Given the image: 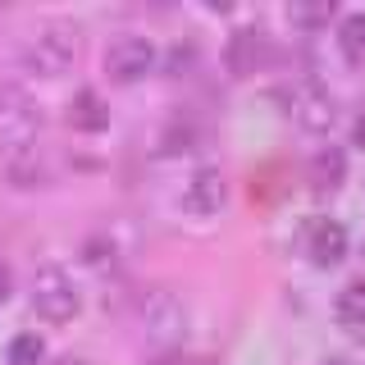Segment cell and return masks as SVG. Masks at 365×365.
<instances>
[{"label":"cell","mask_w":365,"mask_h":365,"mask_svg":"<svg viewBox=\"0 0 365 365\" xmlns=\"http://www.w3.org/2000/svg\"><path fill=\"white\" fill-rule=\"evenodd\" d=\"M334 315H338V329H342V334L365 342V279H351L347 288L338 292Z\"/></svg>","instance_id":"cell-11"},{"label":"cell","mask_w":365,"mask_h":365,"mask_svg":"<svg viewBox=\"0 0 365 365\" xmlns=\"http://www.w3.org/2000/svg\"><path fill=\"white\" fill-rule=\"evenodd\" d=\"M351 142H356V146H361V151H365V114H361V119H356V123H351Z\"/></svg>","instance_id":"cell-17"},{"label":"cell","mask_w":365,"mask_h":365,"mask_svg":"<svg viewBox=\"0 0 365 365\" xmlns=\"http://www.w3.org/2000/svg\"><path fill=\"white\" fill-rule=\"evenodd\" d=\"M329 14H334V5H292L288 19L302 23V28H315V23H329Z\"/></svg>","instance_id":"cell-15"},{"label":"cell","mask_w":365,"mask_h":365,"mask_svg":"<svg viewBox=\"0 0 365 365\" xmlns=\"http://www.w3.org/2000/svg\"><path fill=\"white\" fill-rule=\"evenodd\" d=\"M9 283H14V279H9V265H0V302L9 297Z\"/></svg>","instance_id":"cell-18"},{"label":"cell","mask_w":365,"mask_h":365,"mask_svg":"<svg viewBox=\"0 0 365 365\" xmlns=\"http://www.w3.org/2000/svg\"><path fill=\"white\" fill-rule=\"evenodd\" d=\"M319 365H347V361H319Z\"/></svg>","instance_id":"cell-19"},{"label":"cell","mask_w":365,"mask_h":365,"mask_svg":"<svg viewBox=\"0 0 365 365\" xmlns=\"http://www.w3.org/2000/svg\"><path fill=\"white\" fill-rule=\"evenodd\" d=\"M73 55H78L73 28H68V23H46L37 37L28 41V51H23V68H28V73H41V78H60V73H68Z\"/></svg>","instance_id":"cell-1"},{"label":"cell","mask_w":365,"mask_h":365,"mask_svg":"<svg viewBox=\"0 0 365 365\" xmlns=\"http://www.w3.org/2000/svg\"><path fill=\"white\" fill-rule=\"evenodd\" d=\"M306 256H311V265L319 269H334L342 256H347V228L338 220H315L306 228Z\"/></svg>","instance_id":"cell-8"},{"label":"cell","mask_w":365,"mask_h":365,"mask_svg":"<svg viewBox=\"0 0 365 365\" xmlns=\"http://www.w3.org/2000/svg\"><path fill=\"white\" fill-rule=\"evenodd\" d=\"M224 197H228V182H224V174L215 165H205V169H197L192 174V182L182 187V210L187 215H220L224 210Z\"/></svg>","instance_id":"cell-7"},{"label":"cell","mask_w":365,"mask_h":365,"mask_svg":"<svg viewBox=\"0 0 365 365\" xmlns=\"http://www.w3.org/2000/svg\"><path fill=\"white\" fill-rule=\"evenodd\" d=\"M41 356H46V342L37 334H19L9 342V365H41Z\"/></svg>","instance_id":"cell-14"},{"label":"cell","mask_w":365,"mask_h":365,"mask_svg":"<svg viewBox=\"0 0 365 365\" xmlns=\"http://www.w3.org/2000/svg\"><path fill=\"white\" fill-rule=\"evenodd\" d=\"M68 128H78V133L110 128V106H106V96H101L96 87L73 91V101H68Z\"/></svg>","instance_id":"cell-9"},{"label":"cell","mask_w":365,"mask_h":365,"mask_svg":"<svg viewBox=\"0 0 365 365\" xmlns=\"http://www.w3.org/2000/svg\"><path fill=\"white\" fill-rule=\"evenodd\" d=\"M155 68V46L146 37H119L110 41L106 51V73L114 83H137V78H146Z\"/></svg>","instance_id":"cell-4"},{"label":"cell","mask_w":365,"mask_h":365,"mask_svg":"<svg viewBox=\"0 0 365 365\" xmlns=\"http://www.w3.org/2000/svg\"><path fill=\"white\" fill-rule=\"evenodd\" d=\"M146 365H220V361H210V356H187V351H165V356H155V361H146Z\"/></svg>","instance_id":"cell-16"},{"label":"cell","mask_w":365,"mask_h":365,"mask_svg":"<svg viewBox=\"0 0 365 365\" xmlns=\"http://www.w3.org/2000/svg\"><path fill=\"white\" fill-rule=\"evenodd\" d=\"M260 60H265V37H260L256 28H242V32H233V37H228L224 64H228V73H233V78L256 73V64H260Z\"/></svg>","instance_id":"cell-10"},{"label":"cell","mask_w":365,"mask_h":365,"mask_svg":"<svg viewBox=\"0 0 365 365\" xmlns=\"http://www.w3.org/2000/svg\"><path fill=\"white\" fill-rule=\"evenodd\" d=\"M338 51L347 64L365 68V14H347L338 23Z\"/></svg>","instance_id":"cell-13"},{"label":"cell","mask_w":365,"mask_h":365,"mask_svg":"<svg viewBox=\"0 0 365 365\" xmlns=\"http://www.w3.org/2000/svg\"><path fill=\"white\" fill-rule=\"evenodd\" d=\"M142 329L151 342H178L182 329H187V311L178 306V297L169 292H151L142 302Z\"/></svg>","instance_id":"cell-6"},{"label":"cell","mask_w":365,"mask_h":365,"mask_svg":"<svg viewBox=\"0 0 365 365\" xmlns=\"http://www.w3.org/2000/svg\"><path fill=\"white\" fill-rule=\"evenodd\" d=\"M283 106H288L292 114V123L297 128H306V133H324V128H334V96H329L324 87L315 83V78H302V83H292V87H283Z\"/></svg>","instance_id":"cell-3"},{"label":"cell","mask_w":365,"mask_h":365,"mask_svg":"<svg viewBox=\"0 0 365 365\" xmlns=\"http://www.w3.org/2000/svg\"><path fill=\"white\" fill-rule=\"evenodd\" d=\"M32 133H37V106L19 87H0V142L23 151L32 142Z\"/></svg>","instance_id":"cell-5"},{"label":"cell","mask_w":365,"mask_h":365,"mask_svg":"<svg viewBox=\"0 0 365 365\" xmlns=\"http://www.w3.org/2000/svg\"><path fill=\"white\" fill-rule=\"evenodd\" d=\"M342 178H347V155H342L338 146L315 151V160H311V187L315 192H334V187H342Z\"/></svg>","instance_id":"cell-12"},{"label":"cell","mask_w":365,"mask_h":365,"mask_svg":"<svg viewBox=\"0 0 365 365\" xmlns=\"http://www.w3.org/2000/svg\"><path fill=\"white\" fill-rule=\"evenodd\" d=\"M78 288L73 279L60 269V265H41L32 274V311H37L46 324H68L78 315Z\"/></svg>","instance_id":"cell-2"}]
</instances>
